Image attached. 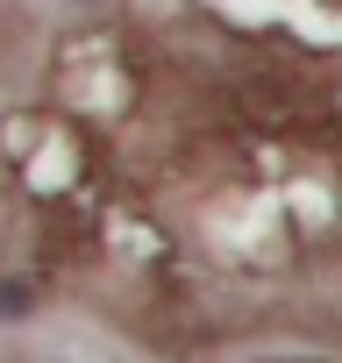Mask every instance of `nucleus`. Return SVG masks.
Listing matches in <instances>:
<instances>
[{
    "instance_id": "obj_1",
    "label": "nucleus",
    "mask_w": 342,
    "mask_h": 363,
    "mask_svg": "<svg viewBox=\"0 0 342 363\" xmlns=\"http://www.w3.org/2000/svg\"><path fill=\"white\" fill-rule=\"evenodd\" d=\"M36 306V285L29 278H0V320H22Z\"/></svg>"
},
{
    "instance_id": "obj_2",
    "label": "nucleus",
    "mask_w": 342,
    "mask_h": 363,
    "mask_svg": "<svg viewBox=\"0 0 342 363\" xmlns=\"http://www.w3.org/2000/svg\"><path fill=\"white\" fill-rule=\"evenodd\" d=\"M72 8H100V0H72Z\"/></svg>"
}]
</instances>
